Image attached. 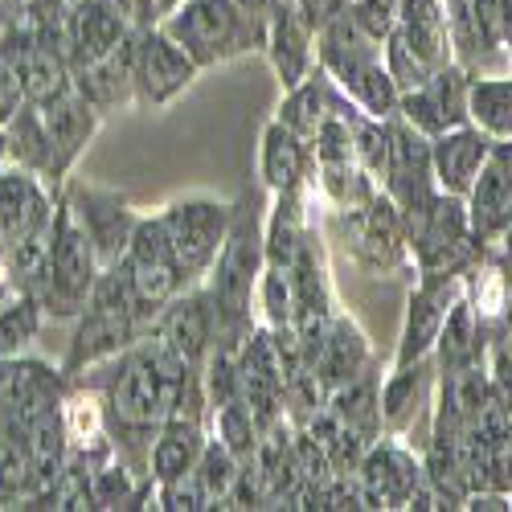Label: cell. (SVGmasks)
Listing matches in <instances>:
<instances>
[{"mask_svg":"<svg viewBox=\"0 0 512 512\" xmlns=\"http://www.w3.org/2000/svg\"><path fill=\"white\" fill-rule=\"evenodd\" d=\"M5 152L17 160V168L25 173H50L54 168V144L46 132V119H41V107H21L9 123H5Z\"/></svg>","mask_w":512,"mask_h":512,"instance_id":"obj_25","label":"cell"},{"mask_svg":"<svg viewBox=\"0 0 512 512\" xmlns=\"http://www.w3.org/2000/svg\"><path fill=\"white\" fill-rule=\"evenodd\" d=\"M205 426L197 422H164L152 447H148V476L152 484H168V480H181L189 476L201 451H205Z\"/></svg>","mask_w":512,"mask_h":512,"instance_id":"obj_20","label":"cell"},{"mask_svg":"<svg viewBox=\"0 0 512 512\" xmlns=\"http://www.w3.org/2000/svg\"><path fill=\"white\" fill-rule=\"evenodd\" d=\"M5 300H9V287H5V283H0V308H5Z\"/></svg>","mask_w":512,"mask_h":512,"instance_id":"obj_36","label":"cell"},{"mask_svg":"<svg viewBox=\"0 0 512 512\" xmlns=\"http://www.w3.org/2000/svg\"><path fill=\"white\" fill-rule=\"evenodd\" d=\"M304 185L300 189H283L275 193V209L263 226V242H267V263L275 267H291V259L304 250L308 242V213H304V201H300Z\"/></svg>","mask_w":512,"mask_h":512,"instance_id":"obj_23","label":"cell"},{"mask_svg":"<svg viewBox=\"0 0 512 512\" xmlns=\"http://www.w3.org/2000/svg\"><path fill=\"white\" fill-rule=\"evenodd\" d=\"M254 300L263 308V324L267 328H291L295 320V291H291V275L287 267H275L267 263L263 267V279H259V291H254Z\"/></svg>","mask_w":512,"mask_h":512,"instance_id":"obj_29","label":"cell"},{"mask_svg":"<svg viewBox=\"0 0 512 512\" xmlns=\"http://www.w3.org/2000/svg\"><path fill=\"white\" fill-rule=\"evenodd\" d=\"M467 123L480 127L488 140H512V70L476 74L467 91Z\"/></svg>","mask_w":512,"mask_h":512,"instance_id":"obj_21","label":"cell"},{"mask_svg":"<svg viewBox=\"0 0 512 512\" xmlns=\"http://www.w3.org/2000/svg\"><path fill=\"white\" fill-rule=\"evenodd\" d=\"M156 5H160V13H173V9L181 5V0H156Z\"/></svg>","mask_w":512,"mask_h":512,"instance_id":"obj_35","label":"cell"},{"mask_svg":"<svg viewBox=\"0 0 512 512\" xmlns=\"http://www.w3.org/2000/svg\"><path fill=\"white\" fill-rule=\"evenodd\" d=\"M66 205L74 209V218L82 222V230L91 234L99 263L103 267L123 263L127 246H132V234L140 226V218L123 205V197L119 193H107V189H95V185H74Z\"/></svg>","mask_w":512,"mask_h":512,"instance_id":"obj_11","label":"cell"},{"mask_svg":"<svg viewBox=\"0 0 512 512\" xmlns=\"http://www.w3.org/2000/svg\"><path fill=\"white\" fill-rule=\"evenodd\" d=\"M312 164V144L291 132L287 123H267L263 132V148H259V173L267 181L271 193H283V189H300L304 185V173Z\"/></svg>","mask_w":512,"mask_h":512,"instance_id":"obj_19","label":"cell"},{"mask_svg":"<svg viewBox=\"0 0 512 512\" xmlns=\"http://www.w3.org/2000/svg\"><path fill=\"white\" fill-rule=\"evenodd\" d=\"M418 480H422V467L394 439L373 443L357 463V492L365 508H410Z\"/></svg>","mask_w":512,"mask_h":512,"instance_id":"obj_12","label":"cell"},{"mask_svg":"<svg viewBox=\"0 0 512 512\" xmlns=\"http://www.w3.org/2000/svg\"><path fill=\"white\" fill-rule=\"evenodd\" d=\"M242 467H246V463H242L222 439L205 443L197 467L189 472L193 484H197V492H201V504H205V508L230 504V492H234V484H238V476H242Z\"/></svg>","mask_w":512,"mask_h":512,"instance_id":"obj_26","label":"cell"},{"mask_svg":"<svg viewBox=\"0 0 512 512\" xmlns=\"http://www.w3.org/2000/svg\"><path fill=\"white\" fill-rule=\"evenodd\" d=\"M103 263L95 254V242L91 234L82 230V222L74 218V209L62 205L58 209V226H54V246H50V259L41 267V275L33 279V295L41 300L46 312H58V316H74L87 308V295L99 279Z\"/></svg>","mask_w":512,"mask_h":512,"instance_id":"obj_5","label":"cell"},{"mask_svg":"<svg viewBox=\"0 0 512 512\" xmlns=\"http://www.w3.org/2000/svg\"><path fill=\"white\" fill-rule=\"evenodd\" d=\"M41 119H46V132H50V144H54V168L50 177L66 173L74 164V156L87 148V140L95 136V123H99V107L87 103L74 87L62 91L58 99L41 103Z\"/></svg>","mask_w":512,"mask_h":512,"instance_id":"obj_17","label":"cell"},{"mask_svg":"<svg viewBox=\"0 0 512 512\" xmlns=\"http://www.w3.org/2000/svg\"><path fill=\"white\" fill-rule=\"evenodd\" d=\"M267 267V242H263V226L254 213L234 209V222L226 234V246L218 254V263L209 271V295L218 304V345L226 349H242L246 336L254 332L250 324V300L259 291Z\"/></svg>","mask_w":512,"mask_h":512,"instance_id":"obj_2","label":"cell"},{"mask_svg":"<svg viewBox=\"0 0 512 512\" xmlns=\"http://www.w3.org/2000/svg\"><path fill=\"white\" fill-rule=\"evenodd\" d=\"M312 46H316V29L300 17V9H295L291 0H279L267 21V50H271V66L287 91L300 87L312 74V66H320Z\"/></svg>","mask_w":512,"mask_h":512,"instance_id":"obj_15","label":"cell"},{"mask_svg":"<svg viewBox=\"0 0 512 512\" xmlns=\"http://www.w3.org/2000/svg\"><path fill=\"white\" fill-rule=\"evenodd\" d=\"M189 373L193 369L168 349L160 336L140 340L136 349H123L107 390H103V410H107V426H111L115 443L119 439L132 447L148 443L152 431L164 426Z\"/></svg>","mask_w":512,"mask_h":512,"instance_id":"obj_1","label":"cell"},{"mask_svg":"<svg viewBox=\"0 0 512 512\" xmlns=\"http://www.w3.org/2000/svg\"><path fill=\"white\" fill-rule=\"evenodd\" d=\"M140 328H144V320H140V308H136V291H132V279H127V267L123 263L103 267L91 295H87L82 320L74 328L66 373H82L91 365L115 361L123 349H132Z\"/></svg>","mask_w":512,"mask_h":512,"instance_id":"obj_3","label":"cell"},{"mask_svg":"<svg viewBox=\"0 0 512 512\" xmlns=\"http://www.w3.org/2000/svg\"><path fill=\"white\" fill-rule=\"evenodd\" d=\"M25 103V87H21V70L17 62H9L0 54V123H9Z\"/></svg>","mask_w":512,"mask_h":512,"instance_id":"obj_32","label":"cell"},{"mask_svg":"<svg viewBox=\"0 0 512 512\" xmlns=\"http://www.w3.org/2000/svg\"><path fill=\"white\" fill-rule=\"evenodd\" d=\"M336 91H332V82H328V74L324 70H312L300 87H291V95H287V103L279 107V123H287L291 132H300L308 144H312V136L320 132V123L336 111Z\"/></svg>","mask_w":512,"mask_h":512,"instance_id":"obj_24","label":"cell"},{"mask_svg":"<svg viewBox=\"0 0 512 512\" xmlns=\"http://www.w3.org/2000/svg\"><path fill=\"white\" fill-rule=\"evenodd\" d=\"M267 21L238 9V0H181L173 13H164V33L197 62L213 66L250 46H267Z\"/></svg>","mask_w":512,"mask_h":512,"instance_id":"obj_4","label":"cell"},{"mask_svg":"<svg viewBox=\"0 0 512 512\" xmlns=\"http://www.w3.org/2000/svg\"><path fill=\"white\" fill-rule=\"evenodd\" d=\"M197 62L164 29H144L136 46V99L148 107L173 103L197 78Z\"/></svg>","mask_w":512,"mask_h":512,"instance_id":"obj_9","label":"cell"},{"mask_svg":"<svg viewBox=\"0 0 512 512\" xmlns=\"http://www.w3.org/2000/svg\"><path fill=\"white\" fill-rule=\"evenodd\" d=\"M295 9H300V17L320 33L328 21H336L340 13H349V0H291Z\"/></svg>","mask_w":512,"mask_h":512,"instance_id":"obj_33","label":"cell"},{"mask_svg":"<svg viewBox=\"0 0 512 512\" xmlns=\"http://www.w3.org/2000/svg\"><path fill=\"white\" fill-rule=\"evenodd\" d=\"M365 369H369V345H365L361 328L353 320H345V316H332L328 340H324V349L316 357V373L324 377V386L336 390V386H345V381H353Z\"/></svg>","mask_w":512,"mask_h":512,"instance_id":"obj_22","label":"cell"},{"mask_svg":"<svg viewBox=\"0 0 512 512\" xmlns=\"http://www.w3.org/2000/svg\"><path fill=\"white\" fill-rule=\"evenodd\" d=\"M123 267H127V279H132L136 308H140L144 324H156V316L189 287L160 218H140V226L132 234V246H127V254H123Z\"/></svg>","mask_w":512,"mask_h":512,"instance_id":"obj_6","label":"cell"},{"mask_svg":"<svg viewBox=\"0 0 512 512\" xmlns=\"http://www.w3.org/2000/svg\"><path fill=\"white\" fill-rule=\"evenodd\" d=\"M156 336L173 349L189 369H201L209 349L218 345V304L209 295V283L205 287H185L173 304H168L160 316H156Z\"/></svg>","mask_w":512,"mask_h":512,"instance_id":"obj_8","label":"cell"},{"mask_svg":"<svg viewBox=\"0 0 512 512\" xmlns=\"http://www.w3.org/2000/svg\"><path fill=\"white\" fill-rule=\"evenodd\" d=\"M435 357H422V361H410V365H394V373L386 377V386H381V422L390 426V431H402V426L414 422V414L426 406L435 390Z\"/></svg>","mask_w":512,"mask_h":512,"instance_id":"obj_18","label":"cell"},{"mask_svg":"<svg viewBox=\"0 0 512 512\" xmlns=\"http://www.w3.org/2000/svg\"><path fill=\"white\" fill-rule=\"evenodd\" d=\"M398 115L410 123V127H418V132L422 136H443L447 132V115L439 111V103L431 99V91H426V87H418V91H402V99H398Z\"/></svg>","mask_w":512,"mask_h":512,"instance_id":"obj_31","label":"cell"},{"mask_svg":"<svg viewBox=\"0 0 512 512\" xmlns=\"http://www.w3.org/2000/svg\"><path fill=\"white\" fill-rule=\"evenodd\" d=\"M275 5H279V0H238V9L250 13V17H271Z\"/></svg>","mask_w":512,"mask_h":512,"instance_id":"obj_34","label":"cell"},{"mask_svg":"<svg viewBox=\"0 0 512 512\" xmlns=\"http://www.w3.org/2000/svg\"><path fill=\"white\" fill-rule=\"evenodd\" d=\"M496 140H488L480 127L472 123H459V127H447L443 136L431 140V168H435V185L443 193H455V197H467L476 185V177L484 173V164L492 156Z\"/></svg>","mask_w":512,"mask_h":512,"instance_id":"obj_14","label":"cell"},{"mask_svg":"<svg viewBox=\"0 0 512 512\" xmlns=\"http://www.w3.org/2000/svg\"><path fill=\"white\" fill-rule=\"evenodd\" d=\"M459 275H422V283L410 295V308H406V324H402V345L394 365H410L422 357H435V345L443 336L447 312L459 300Z\"/></svg>","mask_w":512,"mask_h":512,"instance_id":"obj_10","label":"cell"},{"mask_svg":"<svg viewBox=\"0 0 512 512\" xmlns=\"http://www.w3.org/2000/svg\"><path fill=\"white\" fill-rule=\"evenodd\" d=\"M54 218V209L46 193L37 189V173H0V259L37 226H46Z\"/></svg>","mask_w":512,"mask_h":512,"instance_id":"obj_16","label":"cell"},{"mask_svg":"<svg viewBox=\"0 0 512 512\" xmlns=\"http://www.w3.org/2000/svg\"><path fill=\"white\" fill-rule=\"evenodd\" d=\"M349 242L357 250V259L373 271H394L406 259V226H402V209L394 205L390 193H377L369 205L349 213Z\"/></svg>","mask_w":512,"mask_h":512,"instance_id":"obj_13","label":"cell"},{"mask_svg":"<svg viewBox=\"0 0 512 512\" xmlns=\"http://www.w3.org/2000/svg\"><path fill=\"white\" fill-rule=\"evenodd\" d=\"M41 312L46 308H41L33 291H21L13 300H5V308H0V357H17L29 345L41 328Z\"/></svg>","mask_w":512,"mask_h":512,"instance_id":"obj_27","label":"cell"},{"mask_svg":"<svg viewBox=\"0 0 512 512\" xmlns=\"http://www.w3.org/2000/svg\"><path fill=\"white\" fill-rule=\"evenodd\" d=\"M349 13L373 41L386 46V37L402 25V0H349Z\"/></svg>","mask_w":512,"mask_h":512,"instance_id":"obj_30","label":"cell"},{"mask_svg":"<svg viewBox=\"0 0 512 512\" xmlns=\"http://www.w3.org/2000/svg\"><path fill=\"white\" fill-rule=\"evenodd\" d=\"M168 242H173V254L185 271V279H201L213 271L218 254L226 246L230 222H234V209L226 201H213V197H185L173 201L164 213H156Z\"/></svg>","mask_w":512,"mask_h":512,"instance_id":"obj_7","label":"cell"},{"mask_svg":"<svg viewBox=\"0 0 512 512\" xmlns=\"http://www.w3.org/2000/svg\"><path fill=\"white\" fill-rule=\"evenodd\" d=\"M472 78L476 74L467 66H459V62H447L426 78V91H431V99L439 103V111L447 115L451 127L467 123V91H472Z\"/></svg>","mask_w":512,"mask_h":512,"instance_id":"obj_28","label":"cell"}]
</instances>
